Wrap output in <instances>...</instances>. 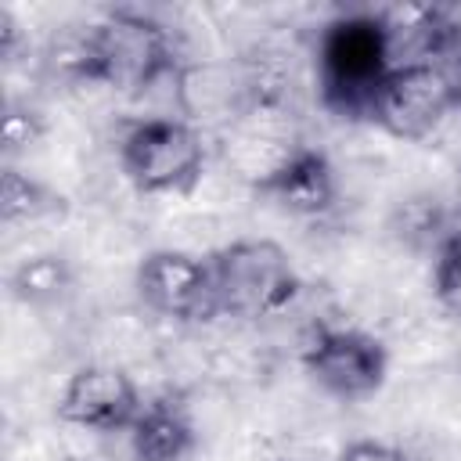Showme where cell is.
<instances>
[{
    "label": "cell",
    "instance_id": "1",
    "mask_svg": "<svg viewBox=\"0 0 461 461\" xmlns=\"http://www.w3.org/2000/svg\"><path fill=\"white\" fill-rule=\"evenodd\" d=\"M209 270L216 310L230 317L281 313L299 288L288 252L270 238H245L220 249L209 259Z\"/></svg>",
    "mask_w": 461,
    "mask_h": 461
},
{
    "label": "cell",
    "instance_id": "2",
    "mask_svg": "<svg viewBox=\"0 0 461 461\" xmlns=\"http://www.w3.org/2000/svg\"><path fill=\"white\" fill-rule=\"evenodd\" d=\"M393 47L378 14H353L328 29L321 43V83L324 97L357 115L371 112L382 79L393 72Z\"/></svg>",
    "mask_w": 461,
    "mask_h": 461
},
{
    "label": "cell",
    "instance_id": "3",
    "mask_svg": "<svg viewBox=\"0 0 461 461\" xmlns=\"http://www.w3.org/2000/svg\"><path fill=\"white\" fill-rule=\"evenodd\" d=\"M162 72H173V58L169 36L158 22L133 11H115L86 32V79L115 90H140Z\"/></svg>",
    "mask_w": 461,
    "mask_h": 461
},
{
    "label": "cell",
    "instance_id": "4",
    "mask_svg": "<svg viewBox=\"0 0 461 461\" xmlns=\"http://www.w3.org/2000/svg\"><path fill=\"white\" fill-rule=\"evenodd\" d=\"M205 166L198 126L184 119H144L122 140V169L137 191H187Z\"/></svg>",
    "mask_w": 461,
    "mask_h": 461
},
{
    "label": "cell",
    "instance_id": "5",
    "mask_svg": "<svg viewBox=\"0 0 461 461\" xmlns=\"http://www.w3.org/2000/svg\"><path fill=\"white\" fill-rule=\"evenodd\" d=\"M450 108H457V94L443 61H396L382 79L367 115L393 137L421 140L443 122Z\"/></svg>",
    "mask_w": 461,
    "mask_h": 461
},
{
    "label": "cell",
    "instance_id": "6",
    "mask_svg": "<svg viewBox=\"0 0 461 461\" xmlns=\"http://www.w3.org/2000/svg\"><path fill=\"white\" fill-rule=\"evenodd\" d=\"M303 364L328 393L346 400L375 393L385 378V349L353 328H313L303 346Z\"/></svg>",
    "mask_w": 461,
    "mask_h": 461
},
{
    "label": "cell",
    "instance_id": "7",
    "mask_svg": "<svg viewBox=\"0 0 461 461\" xmlns=\"http://www.w3.org/2000/svg\"><path fill=\"white\" fill-rule=\"evenodd\" d=\"M173 94H176V108L180 119L191 126H220L230 119H241L259 90L256 79L245 65H230V61H194L176 68L173 79Z\"/></svg>",
    "mask_w": 461,
    "mask_h": 461
},
{
    "label": "cell",
    "instance_id": "8",
    "mask_svg": "<svg viewBox=\"0 0 461 461\" xmlns=\"http://www.w3.org/2000/svg\"><path fill=\"white\" fill-rule=\"evenodd\" d=\"M137 288L166 317L180 321H209L216 317V295H212V270L209 259L158 249L151 252L137 270Z\"/></svg>",
    "mask_w": 461,
    "mask_h": 461
},
{
    "label": "cell",
    "instance_id": "9",
    "mask_svg": "<svg viewBox=\"0 0 461 461\" xmlns=\"http://www.w3.org/2000/svg\"><path fill=\"white\" fill-rule=\"evenodd\" d=\"M140 407L144 403L126 371L108 367V364H86L61 389L58 418L68 425H79V429L115 432V429H130L137 421Z\"/></svg>",
    "mask_w": 461,
    "mask_h": 461
},
{
    "label": "cell",
    "instance_id": "10",
    "mask_svg": "<svg viewBox=\"0 0 461 461\" xmlns=\"http://www.w3.org/2000/svg\"><path fill=\"white\" fill-rule=\"evenodd\" d=\"M263 191H270L288 212L317 216V212L331 209V202H335V173L324 155L292 148L288 158L267 176Z\"/></svg>",
    "mask_w": 461,
    "mask_h": 461
},
{
    "label": "cell",
    "instance_id": "11",
    "mask_svg": "<svg viewBox=\"0 0 461 461\" xmlns=\"http://www.w3.org/2000/svg\"><path fill=\"white\" fill-rule=\"evenodd\" d=\"M130 447L137 461H184L194 447V429L180 407L148 403L130 425Z\"/></svg>",
    "mask_w": 461,
    "mask_h": 461
},
{
    "label": "cell",
    "instance_id": "12",
    "mask_svg": "<svg viewBox=\"0 0 461 461\" xmlns=\"http://www.w3.org/2000/svg\"><path fill=\"white\" fill-rule=\"evenodd\" d=\"M50 202H54V198H50L36 180L22 176L18 169H7V173H4V220H7V223L40 216L43 209H50Z\"/></svg>",
    "mask_w": 461,
    "mask_h": 461
},
{
    "label": "cell",
    "instance_id": "13",
    "mask_svg": "<svg viewBox=\"0 0 461 461\" xmlns=\"http://www.w3.org/2000/svg\"><path fill=\"white\" fill-rule=\"evenodd\" d=\"M65 267H61V259H54V256H36V259H29V263H22L18 267V274H14V292L22 295V299H50V295H58L61 288H65Z\"/></svg>",
    "mask_w": 461,
    "mask_h": 461
},
{
    "label": "cell",
    "instance_id": "14",
    "mask_svg": "<svg viewBox=\"0 0 461 461\" xmlns=\"http://www.w3.org/2000/svg\"><path fill=\"white\" fill-rule=\"evenodd\" d=\"M436 295L447 306V313H454L461 321V230L447 234V241L439 245V259H436Z\"/></svg>",
    "mask_w": 461,
    "mask_h": 461
},
{
    "label": "cell",
    "instance_id": "15",
    "mask_svg": "<svg viewBox=\"0 0 461 461\" xmlns=\"http://www.w3.org/2000/svg\"><path fill=\"white\" fill-rule=\"evenodd\" d=\"M339 461H407L396 447H389V443H378V439H357V443H349L342 454H339Z\"/></svg>",
    "mask_w": 461,
    "mask_h": 461
},
{
    "label": "cell",
    "instance_id": "16",
    "mask_svg": "<svg viewBox=\"0 0 461 461\" xmlns=\"http://www.w3.org/2000/svg\"><path fill=\"white\" fill-rule=\"evenodd\" d=\"M36 137V126H32V115L29 112H11L7 119H4V144L14 151V148H22V144H29Z\"/></svg>",
    "mask_w": 461,
    "mask_h": 461
},
{
    "label": "cell",
    "instance_id": "17",
    "mask_svg": "<svg viewBox=\"0 0 461 461\" xmlns=\"http://www.w3.org/2000/svg\"><path fill=\"white\" fill-rule=\"evenodd\" d=\"M443 68H447V76H450V83H454V94H457V104H461V50H457L450 61H443Z\"/></svg>",
    "mask_w": 461,
    "mask_h": 461
}]
</instances>
